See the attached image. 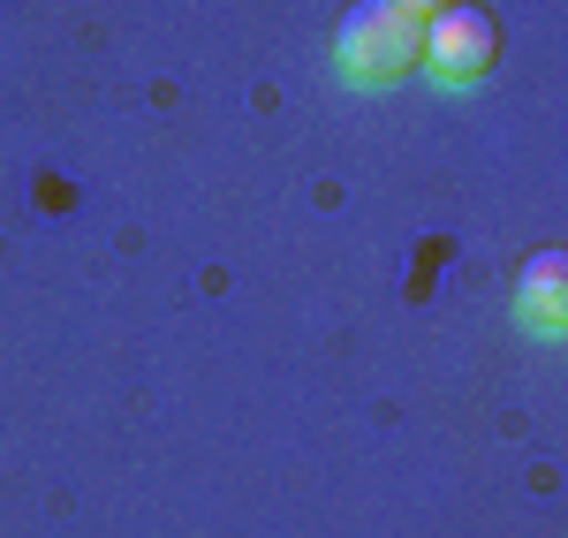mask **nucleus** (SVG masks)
Returning <instances> with one entry per match:
<instances>
[{"instance_id":"20e7f679","label":"nucleus","mask_w":568,"mask_h":538,"mask_svg":"<svg viewBox=\"0 0 568 538\" xmlns=\"http://www.w3.org/2000/svg\"><path fill=\"white\" fill-rule=\"evenodd\" d=\"M394 8H409V16L425 23V16H433V8H447V0H394Z\"/></svg>"},{"instance_id":"f03ea898","label":"nucleus","mask_w":568,"mask_h":538,"mask_svg":"<svg viewBox=\"0 0 568 538\" xmlns=\"http://www.w3.org/2000/svg\"><path fill=\"white\" fill-rule=\"evenodd\" d=\"M493 53H500V23H493V8L478 0H447L425 16V45H417V61L433 69L439 84H478L485 69H493Z\"/></svg>"},{"instance_id":"7ed1b4c3","label":"nucleus","mask_w":568,"mask_h":538,"mask_svg":"<svg viewBox=\"0 0 568 538\" xmlns=\"http://www.w3.org/2000/svg\"><path fill=\"white\" fill-rule=\"evenodd\" d=\"M516 312H524L530 334L561 342L568 334V251H530L524 281H516Z\"/></svg>"},{"instance_id":"f257e3e1","label":"nucleus","mask_w":568,"mask_h":538,"mask_svg":"<svg viewBox=\"0 0 568 538\" xmlns=\"http://www.w3.org/2000/svg\"><path fill=\"white\" fill-rule=\"evenodd\" d=\"M417 45H425V23L409 8L356 0L349 16H342V31H334V61H342V77H356V84H394L402 69H417Z\"/></svg>"}]
</instances>
